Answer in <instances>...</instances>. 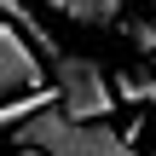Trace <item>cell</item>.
<instances>
[{
    "label": "cell",
    "instance_id": "cell-4",
    "mask_svg": "<svg viewBox=\"0 0 156 156\" xmlns=\"http://www.w3.org/2000/svg\"><path fill=\"white\" fill-rule=\"evenodd\" d=\"M52 156H127V139L116 122H81V127L69 122V133L58 139Z\"/></svg>",
    "mask_w": 156,
    "mask_h": 156
},
{
    "label": "cell",
    "instance_id": "cell-11",
    "mask_svg": "<svg viewBox=\"0 0 156 156\" xmlns=\"http://www.w3.org/2000/svg\"><path fill=\"white\" fill-rule=\"evenodd\" d=\"M151 156H156V139H151Z\"/></svg>",
    "mask_w": 156,
    "mask_h": 156
},
{
    "label": "cell",
    "instance_id": "cell-10",
    "mask_svg": "<svg viewBox=\"0 0 156 156\" xmlns=\"http://www.w3.org/2000/svg\"><path fill=\"white\" fill-rule=\"evenodd\" d=\"M12 156H35V151H12Z\"/></svg>",
    "mask_w": 156,
    "mask_h": 156
},
{
    "label": "cell",
    "instance_id": "cell-3",
    "mask_svg": "<svg viewBox=\"0 0 156 156\" xmlns=\"http://www.w3.org/2000/svg\"><path fill=\"white\" fill-rule=\"evenodd\" d=\"M0 23H6V29H17V35H23V46H29L35 58H46V64H58V58H64L58 35L46 29V17H41L29 0H0Z\"/></svg>",
    "mask_w": 156,
    "mask_h": 156
},
{
    "label": "cell",
    "instance_id": "cell-2",
    "mask_svg": "<svg viewBox=\"0 0 156 156\" xmlns=\"http://www.w3.org/2000/svg\"><path fill=\"white\" fill-rule=\"evenodd\" d=\"M29 93H41V58L23 46V35H17V29H6V23H0V104L29 98Z\"/></svg>",
    "mask_w": 156,
    "mask_h": 156
},
{
    "label": "cell",
    "instance_id": "cell-9",
    "mask_svg": "<svg viewBox=\"0 0 156 156\" xmlns=\"http://www.w3.org/2000/svg\"><path fill=\"white\" fill-rule=\"evenodd\" d=\"M29 6H35V12H58L64 23H69V12H75V0H29Z\"/></svg>",
    "mask_w": 156,
    "mask_h": 156
},
{
    "label": "cell",
    "instance_id": "cell-8",
    "mask_svg": "<svg viewBox=\"0 0 156 156\" xmlns=\"http://www.w3.org/2000/svg\"><path fill=\"white\" fill-rule=\"evenodd\" d=\"M122 35H127L139 52H156V23H151V17H127V23H122Z\"/></svg>",
    "mask_w": 156,
    "mask_h": 156
},
{
    "label": "cell",
    "instance_id": "cell-1",
    "mask_svg": "<svg viewBox=\"0 0 156 156\" xmlns=\"http://www.w3.org/2000/svg\"><path fill=\"white\" fill-rule=\"evenodd\" d=\"M52 93H58V110L81 127V122H110L116 116V93H110V75L98 58H81V52H64L52 64Z\"/></svg>",
    "mask_w": 156,
    "mask_h": 156
},
{
    "label": "cell",
    "instance_id": "cell-5",
    "mask_svg": "<svg viewBox=\"0 0 156 156\" xmlns=\"http://www.w3.org/2000/svg\"><path fill=\"white\" fill-rule=\"evenodd\" d=\"M69 133V116L52 104V110H41V116H29L17 133H12V151H35V156H52L58 151V139Z\"/></svg>",
    "mask_w": 156,
    "mask_h": 156
},
{
    "label": "cell",
    "instance_id": "cell-12",
    "mask_svg": "<svg viewBox=\"0 0 156 156\" xmlns=\"http://www.w3.org/2000/svg\"><path fill=\"white\" fill-rule=\"evenodd\" d=\"M127 156H133V151H127Z\"/></svg>",
    "mask_w": 156,
    "mask_h": 156
},
{
    "label": "cell",
    "instance_id": "cell-7",
    "mask_svg": "<svg viewBox=\"0 0 156 156\" xmlns=\"http://www.w3.org/2000/svg\"><path fill=\"white\" fill-rule=\"evenodd\" d=\"M110 17H122V0H75V12H69L75 29H104Z\"/></svg>",
    "mask_w": 156,
    "mask_h": 156
},
{
    "label": "cell",
    "instance_id": "cell-6",
    "mask_svg": "<svg viewBox=\"0 0 156 156\" xmlns=\"http://www.w3.org/2000/svg\"><path fill=\"white\" fill-rule=\"evenodd\" d=\"M110 93H116L122 104H133V110H156V75L151 69H133V64H127V69L110 81Z\"/></svg>",
    "mask_w": 156,
    "mask_h": 156
}]
</instances>
